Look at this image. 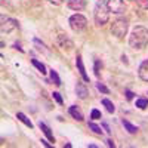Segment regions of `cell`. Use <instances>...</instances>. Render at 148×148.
Returning <instances> with one entry per match:
<instances>
[{"mask_svg":"<svg viewBox=\"0 0 148 148\" xmlns=\"http://www.w3.org/2000/svg\"><path fill=\"white\" fill-rule=\"evenodd\" d=\"M148 45V28L138 25L129 36V46L135 51H141Z\"/></svg>","mask_w":148,"mask_h":148,"instance_id":"cell-1","label":"cell"},{"mask_svg":"<svg viewBox=\"0 0 148 148\" xmlns=\"http://www.w3.org/2000/svg\"><path fill=\"white\" fill-rule=\"evenodd\" d=\"M93 18L98 27H102L110 19V9L107 6V0H98L93 9Z\"/></svg>","mask_w":148,"mask_h":148,"instance_id":"cell-2","label":"cell"},{"mask_svg":"<svg viewBox=\"0 0 148 148\" xmlns=\"http://www.w3.org/2000/svg\"><path fill=\"white\" fill-rule=\"evenodd\" d=\"M129 30V22L125 18H119L111 24V33H113L117 39H123Z\"/></svg>","mask_w":148,"mask_h":148,"instance_id":"cell-3","label":"cell"},{"mask_svg":"<svg viewBox=\"0 0 148 148\" xmlns=\"http://www.w3.org/2000/svg\"><path fill=\"white\" fill-rule=\"evenodd\" d=\"M68 22H70V27L74 33H82L83 30H86V27H88V19L80 14L71 15Z\"/></svg>","mask_w":148,"mask_h":148,"instance_id":"cell-4","label":"cell"},{"mask_svg":"<svg viewBox=\"0 0 148 148\" xmlns=\"http://www.w3.org/2000/svg\"><path fill=\"white\" fill-rule=\"evenodd\" d=\"M15 28H18V21L10 18V16H6V15H2L0 16V30L2 33H10L14 31Z\"/></svg>","mask_w":148,"mask_h":148,"instance_id":"cell-5","label":"cell"},{"mask_svg":"<svg viewBox=\"0 0 148 148\" xmlns=\"http://www.w3.org/2000/svg\"><path fill=\"white\" fill-rule=\"evenodd\" d=\"M107 6L110 9V12H113V14H125L126 12V3L125 0H107Z\"/></svg>","mask_w":148,"mask_h":148,"instance_id":"cell-6","label":"cell"},{"mask_svg":"<svg viewBox=\"0 0 148 148\" xmlns=\"http://www.w3.org/2000/svg\"><path fill=\"white\" fill-rule=\"evenodd\" d=\"M86 3H88V0H67V6L73 10H82L84 9Z\"/></svg>","mask_w":148,"mask_h":148,"instance_id":"cell-7","label":"cell"},{"mask_svg":"<svg viewBox=\"0 0 148 148\" xmlns=\"http://www.w3.org/2000/svg\"><path fill=\"white\" fill-rule=\"evenodd\" d=\"M68 113H70V116H71L73 119H76L77 121H83V120H84L83 111H82L77 105H71V107L68 108Z\"/></svg>","mask_w":148,"mask_h":148,"instance_id":"cell-8","label":"cell"},{"mask_svg":"<svg viewBox=\"0 0 148 148\" xmlns=\"http://www.w3.org/2000/svg\"><path fill=\"white\" fill-rule=\"evenodd\" d=\"M58 45L62 47V49H67V51H71V49L74 47L73 42L68 39L67 36H64V34H59V37H58Z\"/></svg>","mask_w":148,"mask_h":148,"instance_id":"cell-9","label":"cell"},{"mask_svg":"<svg viewBox=\"0 0 148 148\" xmlns=\"http://www.w3.org/2000/svg\"><path fill=\"white\" fill-rule=\"evenodd\" d=\"M76 93H77V96L80 98V99H86V98H88L89 92H88V88L84 86V83L77 82V86H76Z\"/></svg>","mask_w":148,"mask_h":148,"instance_id":"cell-10","label":"cell"},{"mask_svg":"<svg viewBox=\"0 0 148 148\" xmlns=\"http://www.w3.org/2000/svg\"><path fill=\"white\" fill-rule=\"evenodd\" d=\"M76 65H77V68H79V73H80V76L83 77V80H84V82H89V76L86 74V68H84V65H83V61H82V56H80V55H79L77 59H76Z\"/></svg>","mask_w":148,"mask_h":148,"instance_id":"cell-11","label":"cell"},{"mask_svg":"<svg viewBox=\"0 0 148 148\" xmlns=\"http://www.w3.org/2000/svg\"><path fill=\"white\" fill-rule=\"evenodd\" d=\"M138 74H139V77H141L144 82H148V59L144 61V62L139 65Z\"/></svg>","mask_w":148,"mask_h":148,"instance_id":"cell-12","label":"cell"},{"mask_svg":"<svg viewBox=\"0 0 148 148\" xmlns=\"http://www.w3.org/2000/svg\"><path fill=\"white\" fill-rule=\"evenodd\" d=\"M39 127L43 130V133L46 135V138H47L49 141H51V142H55V138H53V133L51 132V127H49L47 125H45L43 121H40V123H39Z\"/></svg>","mask_w":148,"mask_h":148,"instance_id":"cell-13","label":"cell"},{"mask_svg":"<svg viewBox=\"0 0 148 148\" xmlns=\"http://www.w3.org/2000/svg\"><path fill=\"white\" fill-rule=\"evenodd\" d=\"M121 123H123V126L126 127V130H127L129 133H132V135H135V133H136V132L139 130V129H138V126L132 125V123H130L129 120H125V119H123V120H121Z\"/></svg>","mask_w":148,"mask_h":148,"instance_id":"cell-14","label":"cell"},{"mask_svg":"<svg viewBox=\"0 0 148 148\" xmlns=\"http://www.w3.org/2000/svg\"><path fill=\"white\" fill-rule=\"evenodd\" d=\"M16 117H18V120H21L22 123H24V125H25V126H28L30 129L33 127V123H31V120L25 116V114H24V113H18L16 114Z\"/></svg>","mask_w":148,"mask_h":148,"instance_id":"cell-15","label":"cell"},{"mask_svg":"<svg viewBox=\"0 0 148 148\" xmlns=\"http://www.w3.org/2000/svg\"><path fill=\"white\" fill-rule=\"evenodd\" d=\"M31 64L39 70L42 74H46V67H45V64L43 62H40V61H37V59H31Z\"/></svg>","mask_w":148,"mask_h":148,"instance_id":"cell-16","label":"cell"},{"mask_svg":"<svg viewBox=\"0 0 148 148\" xmlns=\"http://www.w3.org/2000/svg\"><path fill=\"white\" fill-rule=\"evenodd\" d=\"M102 105L105 107V110L108 111V113H114V111H116V107H114V104L111 102L110 99H107V98H105V99H102Z\"/></svg>","mask_w":148,"mask_h":148,"instance_id":"cell-17","label":"cell"},{"mask_svg":"<svg viewBox=\"0 0 148 148\" xmlns=\"http://www.w3.org/2000/svg\"><path fill=\"white\" fill-rule=\"evenodd\" d=\"M136 107L141 110H145L148 107V98H138L136 99Z\"/></svg>","mask_w":148,"mask_h":148,"instance_id":"cell-18","label":"cell"},{"mask_svg":"<svg viewBox=\"0 0 148 148\" xmlns=\"http://www.w3.org/2000/svg\"><path fill=\"white\" fill-rule=\"evenodd\" d=\"M51 80L53 82V84H56V86H61V79H59L58 73H56L53 68L51 70Z\"/></svg>","mask_w":148,"mask_h":148,"instance_id":"cell-19","label":"cell"},{"mask_svg":"<svg viewBox=\"0 0 148 148\" xmlns=\"http://www.w3.org/2000/svg\"><path fill=\"white\" fill-rule=\"evenodd\" d=\"M89 129L93 132V133H96V135H102V129H101V126H98V125H95V123L93 121H90L89 123Z\"/></svg>","mask_w":148,"mask_h":148,"instance_id":"cell-20","label":"cell"},{"mask_svg":"<svg viewBox=\"0 0 148 148\" xmlns=\"http://www.w3.org/2000/svg\"><path fill=\"white\" fill-rule=\"evenodd\" d=\"M96 88H98V90H101L102 93H110L108 88H107L104 83H101V82H98V83H96Z\"/></svg>","mask_w":148,"mask_h":148,"instance_id":"cell-21","label":"cell"},{"mask_svg":"<svg viewBox=\"0 0 148 148\" xmlns=\"http://www.w3.org/2000/svg\"><path fill=\"white\" fill-rule=\"evenodd\" d=\"M102 116H101V111L99 110H92V113H90V119L92 120H99Z\"/></svg>","mask_w":148,"mask_h":148,"instance_id":"cell-22","label":"cell"},{"mask_svg":"<svg viewBox=\"0 0 148 148\" xmlns=\"http://www.w3.org/2000/svg\"><path fill=\"white\" fill-rule=\"evenodd\" d=\"M141 9H148V0H133Z\"/></svg>","mask_w":148,"mask_h":148,"instance_id":"cell-23","label":"cell"},{"mask_svg":"<svg viewBox=\"0 0 148 148\" xmlns=\"http://www.w3.org/2000/svg\"><path fill=\"white\" fill-rule=\"evenodd\" d=\"M99 67H102V64H101V61H99V59H96V61H95V68H93L96 77H99Z\"/></svg>","mask_w":148,"mask_h":148,"instance_id":"cell-24","label":"cell"},{"mask_svg":"<svg viewBox=\"0 0 148 148\" xmlns=\"http://www.w3.org/2000/svg\"><path fill=\"white\" fill-rule=\"evenodd\" d=\"M52 96H53V99H55V101H56L59 105H62V102H64V101H62V96H61V93L53 92V93H52Z\"/></svg>","mask_w":148,"mask_h":148,"instance_id":"cell-25","label":"cell"},{"mask_svg":"<svg viewBox=\"0 0 148 148\" xmlns=\"http://www.w3.org/2000/svg\"><path fill=\"white\" fill-rule=\"evenodd\" d=\"M49 2H51L52 5H62L65 0H49Z\"/></svg>","mask_w":148,"mask_h":148,"instance_id":"cell-26","label":"cell"},{"mask_svg":"<svg viewBox=\"0 0 148 148\" xmlns=\"http://www.w3.org/2000/svg\"><path fill=\"white\" fill-rule=\"evenodd\" d=\"M125 93H126V98H127L129 101H130V99H133V92H130V90H126Z\"/></svg>","mask_w":148,"mask_h":148,"instance_id":"cell-27","label":"cell"},{"mask_svg":"<svg viewBox=\"0 0 148 148\" xmlns=\"http://www.w3.org/2000/svg\"><path fill=\"white\" fill-rule=\"evenodd\" d=\"M102 126H104V129H105V132H107V133H111V130H110V126L107 125V123H102Z\"/></svg>","mask_w":148,"mask_h":148,"instance_id":"cell-28","label":"cell"},{"mask_svg":"<svg viewBox=\"0 0 148 148\" xmlns=\"http://www.w3.org/2000/svg\"><path fill=\"white\" fill-rule=\"evenodd\" d=\"M107 145H108V147H113V148L116 147V144H114L113 141H111V139H107Z\"/></svg>","mask_w":148,"mask_h":148,"instance_id":"cell-29","label":"cell"},{"mask_svg":"<svg viewBox=\"0 0 148 148\" xmlns=\"http://www.w3.org/2000/svg\"><path fill=\"white\" fill-rule=\"evenodd\" d=\"M14 47H15V49H18L19 52H24V49H22V47H21V46H19L18 43H15V45H14Z\"/></svg>","mask_w":148,"mask_h":148,"instance_id":"cell-30","label":"cell"},{"mask_svg":"<svg viewBox=\"0 0 148 148\" xmlns=\"http://www.w3.org/2000/svg\"><path fill=\"white\" fill-rule=\"evenodd\" d=\"M42 144H43L45 147H51V144H49L47 141H45V139H42Z\"/></svg>","mask_w":148,"mask_h":148,"instance_id":"cell-31","label":"cell"},{"mask_svg":"<svg viewBox=\"0 0 148 148\" xmlns=\"http://www.w3.org/2000/svg\"><path fill=\"white\" fill-rule=\"evenodd\" d=\"M132 2H133V0H132Z\"/></svg>","mask_w":148,"mask_h":148,"instance_id":"cell-32","label":"cell"}]
</instances>
